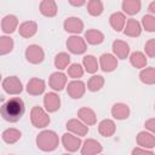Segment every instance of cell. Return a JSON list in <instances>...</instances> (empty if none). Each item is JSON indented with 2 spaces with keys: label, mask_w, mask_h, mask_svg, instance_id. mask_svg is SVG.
<instances>
[{
  "label": "cell",
  "mask_w": 155,
  "mask_h": 155,
  "mask_svg": "<svg viewBox=\"0 0 155 155\" xmlns=\"http://www.w3.org/2000/svg\"><path fill=\"white\" fill-rule=\"evenodd\" d=\"M63 155H70V154H63Z\"/></svg>",
  "instance_id": "7bdbcfd3"
},
{
  "label": "cell",
  "mask_w": 155,
  "mask_h": 155,
  "mask_svg": "<svg viewBox=\"0 0 155 155\" xmlns=\"http://www.w3.org/2000/svg\"><path fill=\"white\" fill-rule=\"evenodd\" d=\"M40 12L46 17H53L57 13V4L53 0H44L40 4Z\"/></svg>",
  "instance_id": "d6986e66"
},
{
  "label": "cell",
  "mask_w": 155,
  "mask_h": 155,
  "mask_svg": "<svg viewBox=\"0 0 155 155\" xmlns=\"http://www.w3.org/2000/svg\"><path fill=\"white\" fill-rule=\"evenodd\" d=\"M2 87H4V90L8 94H18L23 90L22 82L19 81V79L17 76H8V78H6L4 80V82H2Z\"/></svg>",
  "instance_id": "5b68a950"
},
{
  "label": "cell",
  "mask_w": 155,
  "mask_h": 155,
  "mask_svg": "<svg viewBox=\"0 0 155 155\" xmlns=\"http://www.w3.org/2000/svg\"><path fill=\"white\" fill-rule=\"evenodd\" d=\"M17 25H18V19L16 16L13 15H7L2 18V22H1V28L5 33L7 34H11L13 33L16 29H17Z\"/></svg>",
  "instance_id": "2e32d148"
},
{
  "label": "cell",
  "mask_w": 155,
  "mask_h": 155,
  "mask_svg": "<svg viewBox=\"0 0 155 155\" xmlns=\"http://www.w3.org/2000/svg\"><path fill=\"white\" fill-rule=\"evenodd\" d=\"M45 91V81L38 78H33L31 80H29V82L27 84V92L31 96H38L41 94Z\"/></svg>",
  "instance_id": "30bf717a"
},
{
  "label": "cell",
  "mask_w": 155,
  "mask_h": 155,
  "mask_svg": "<svg viewBox=\"0 0 155 155\" xmlns=\"http://www.w3.org/2000/svg\"><path fill=\"white\" fill-rule=\"evenodd\" d=\"M59 143L58 136L53 131H42L36 137V145L44 151H52Z\"/></svg>",
  "instance_id": "7a4b0ae2"
},
{
  "label": "cell",
  "mask_w": 155,
  "mask_h": 155,
  "mask_svg": "<svg viewBox=\"0 0 155 155\" xmlns=\"http://www.w3.org/2000/svg\"><path fill=\"white\" fill-rule=\"evenodd\" d=\"M64 29L69 33H74V34H78V33H81L82 29H84V23L80 18L78 17H69L65 19L64 22Z\"/></svg>",
  "instance_id": "7c38bea8"
},
{
  "label": "cell",
  "mask_w": 155,
  "mask_h": 155,
  "mask_svg": "<svg viewBox=\"0 0 155 155\" xmlns=\"http://www.w3.org/2000/svg\"><path fill=\"white\" fill-rule=\"evenodd\" d=\"M145 126L150 130V131H154V119H150L149 121L145 122Z\"/></svg>",
  "instance_id": "ab89813d"
},
{
  "label": "cell",
  "mask_w": 155,
  "mask_h": 155,
  "mask_svg": "<svg viewBox=\"0 0 155 155\" xmlns=\"http://www.w3.org/2000/svg\"><path fill=\"white\" fill-rule=\"evenodd\" d=\"M145 52L148 53L149 57H154V54H155V41H154V39L149 40L145 44Z\"/></svg>",
  "instance_id": "74e56055"
},
{
  "label": "cell",
  "mask_w": 155,
  "mask_h": 155,
  "mask_svg": "<svg viewBox=\"0 0 155 155\" xmlns=\"http://www.w3.org/2000/svg\"><path fill=\"white\" fill-rule=\"evenodd\" d=\"M111 115L117 120L127 119L130 115V108L125 103H116L111 108Z\"/></svg>",
  "instance_id": "9a60e30c"
},
{
  "label": "cell",
  "mask_w": 155,
  "mask_h": 155,
  "mask_svg": "<svg viewBox=\"0 0 155 155\" xmlns=\"http://www.w3.org/2000/svg\"><path fill=\"white\" fill-rule=\"evenodd\" d=\"M132 155H154V153L147 151V150L140 149V148H134V149L132 150Z\"/></svg>",
  "instance_id": "f35d334b"
},
{
  "label": "cell",
  "mask_w": 155,
  "mask_h": 155,
  "mask_svg": "<svg viewBox=\"0 0 155 155\" xmlns=\"http://www.w3.org/2000/svg\"><path fill=\"white\" fill-rule=\"evenodd\" d=\"M102 151V145L99 142L94 139H87L85 140L82 148H81V154L82 155H97Z\"/></svg>",
  "instance_id": "8fae6325"
},
{
  "label": "cell",
  "mask_w": 155,
  "mask_h": 155,
  "mask_svg": "<svg viewBox=\"0 0 155 155\" xmlns=\"http://www.w3.org/2000/svg\"><path fill=\"white\" fill-rule=\"evenodd\" d=\"M67 91H68V94L71 97V98H81L86 91V86L82 81L80 80H74L68 84V87H67Z\"/></svg>",
  "instance_id": "52a82bcc"
},
{
  "label": "cell",
  "mask_w": 155,
  "mask_h": 155,
  "mask_svg": "<svg viewBox=\"0 0 155 155\" xmlns=\"http://www.w3.org/2000/svg\"><path fill=\"white\" fill-rule=\"evenodd\" d=\"M68 75L73 79H78V78H81L84 75V69L80 64L78 63H74L71 64L69 68H68Z\"/></svg>",
  "instance_id": "d590c367"
},
{
  "label": "cell",
  "mask_w": 155,
  "mask_h": 155,
  "mask_svg": "<svg viewBox=\"0 0 155 155\" xmlns=\"http://www.w3.org/2000/svg\"><path fill=\"white\" fill-rule=\"evenodd\" d=\"M142 23H143V27H144L148 31H154V30H155V18H154L153 16H150V15L143 16Z\"/></svg>",
  "instance_id": "8d00e7d4"
},
{
  "label": "cell",
  "mask_w": 155,
  "mask_h": 155,
  "mask_svg": "<svg viewBox=\"0 0 155 155\" xmlns=\"http://www.w3.org/2000/svg\"><path fill=\"white\" fill-rule=\"evenodd\" d=\"M82 63H84V67H85V69H86L87 73L93 74V73H96L97 69H98V62H97L96 57H93V56H91V54L85 56Z\"/></svg>",
  "instance_id": "f1b7e54d"
},
{
  "label": "cell",
  "mask_w": 155,
  "mask_h": 155,
  "mask_svg": "<svg viewBox=\"0 0 155 155\" xmlns=\"http://www.w3.org/2000/svg\"><path fill=\"white\" fill-rule=\"evenodd\" d=\"M70 2V5H73V6H82V5H85L86 2L85 1H69Z\"/></svg>",
  "instance_id": "60d3db41"
},
{
  "label": "cell",
  "mask_w": 155,
  "mask_h": 155,
  "mask_svg": "<svg viewBox=\"0 0 155 155\" xmlns=\"http://www.w3.org/2000/svg\"><path fill=\"white\" fill-rule=\"evenodd\" d=\"M25 57L27 59L33 63V64H38V63H41L44 61V57H45V53L42 51V48L38 45H30L27 51H25Z\"/></svg>",
  "instance_id": "8992f818"
},
{
  "label": "cell",
  "mask_w": 155,
  "mask_h": 155,
  "mask_svg": "<svg viewBox=\"0 0 155 155\" xmlns=\"http://www.w3.org/2000/svg\"><path fill=\"white\" fill-rule=\"evenodd\" d=\"M140 31H142L140 24H139L136 19L131 18V19L127 21L126 28H125V30H124V33H125L126 35H128V36H139V35H140Z\"/></svg>",
  "instance_id": "cb8c5ba5"
},
{
  "label": "cell",
  "mask_w": 155,
  "mask_h": 155,
  "mask_svg": "<svg viewBox=\"0 0 155 155\" xmlns=\"http://www.w3.org/2000/svg\"><path fill=\"white\" fill-rule=\"evenodd\" d=\"M110 25L116 30L120 31L121 29H124V25L126 23V17L124 16V13L121 12H115L110 16Z\"/></svg>",
  "instance_id": "d4e9b609"
},
{
  "label": "cell",
  "mask_w": 155,
  "mask_h": 155,
  "mask_svg": "<svg viewBox=\"0 0 155 155\" xmlns=\"http://www.w3.org/2000/svg\"><path fill=\"white\" fill-rule=\"evenodd\" d=\"M137 143L144 148H153L155 145V137L153 136V133L139 132L137 136Z\"/></svg>",
  "instance_id": "603a6c76"
},
{
  "label": "cell",
  "mask_w": 155,
  "mask_h": 155,
  "mask_svg": "<svg viewBox=\"0 0 155 155\" xmlns=\"http://www.w3.org/2000/svg\"><path fill=\"white\" fill-rule=\"evenodd\" d=\"M67 47L71 53L75 54H81L86 51V42L82 38L73 35L70 38H68L67 40Z\"/></svg>",
  "instance_id": "277c9868"
},
{
  "label": "cell",
  "mask_w": 155,
  "mask_h": 155,
  "mask_svg": "<svg viewBox=\"0 0 155 155\" xmlns=\"http://www.w3.org/2000/svg\"><path fill=\"white\" fill-rule=\"evenodd\" d=\"M67 128H68L70 132H73V133H75V134H78V136H85V134L88 132V127H87L84 122L79 121L78 119H71V120H69V121L67 122Z\"/></svg>",
  "instance_id": "4fadbf2b"
},
{
  "label": "cell",
  "mask_w": 155,
  "mask_h": 155,
  "mask_svg": "<svg viewBox=\"0 0 155 155\" xmlns=\"http://www.w3.org/2000/svg\"><path fill=\"white\" fill-rule=\"evenodd\" d=\"M139 78L144 84L153 85L155 82V69L153 67H149V68L142 70L139 74Z\"/></svg>",
  "instance_id": "4dcf8cb0"
},
{
  "label": "cell",
  "mask_w": 155,
  "mask_h": 155,
  "mask_svg": "<svg viewBox=\"0 0 155 155\" xmlns=\"http://www.w3.org/2000/svg\"><path fill=\"white\" fill-rule=\"evenodd\" d=\"M149 11H150V12H155V1H153V2L149 5Z\"/></svg>",
  "instance_id": "b9f144b4"
},
{
  "label": "cell",
  "mask_w": 155,
  "mask_h": 155,
  "mask_svg": "<svg viewBox=\"0 0 155 155\" xmlns=\"http://www.w3.org/2000/svg\"><path fill=\"white\" fill-rule=\"evenodd\" d=\"M101 67L104 71H113L117 67V59L110 53H104L101 56Z\"/></svg>",
  "instance_id": "e0dca14e"
},
{
  "label": "cell",
  "mask_w": 155,
  "mask_h": 155,
  "mask_svg": "<svg viewBox=\"0 0 155 155\" xmlns=\"http://www.w3.org/2000/svg\"><path fill=\"white\" fill-rule=\"evenodd\" d=\"M18 30H19V34H21L23 38H30V36H33V35L36 33L38 25H36L35 22L29 21V22L22 23V24L19 25V29H18Z\"/></svg>",
  "instance_id": "7402d4cb"
},
{
  "label": "cell",
  "mask_w": 155,
  "mask_h": 155,
  "mask_svg": "<svg viewBox=\"0 0 155 155\" xmlns=\"http://www.w3.org/2000/svg\"><path fill=\"white\" fill-rule=\"evenodd\" d=\"M98 132L102 136H104V137L113 136L114 132H115V124H114V121H111L109 119H105V120L101 121L99 125H98Z\"/></svg>",
  "instance_id": "44dd1931"
},
{
  "label": "cell",
  "mask_w": 155,
  "mask_h": 155,
  "mask_svg": "<svg viewBox=\"0 0 155 155\" xmlns=\"http://www.w3.org/2000/svg\"><path fill=\"white\" fill-rule=\"evenodd\" d=\"M103 85H104L103 76H101V75H93L88 80V82H87V88L90 91H92V92H96V91H99L103 87Z\"/></svg>",
  "instance_id": "f546056e"
},
{
  "label": "cell",
  "mask_w": 155,
  "mask_h": 155,
  "mask_svg": "<svg viewBox=\"0 0 155 155\" xmlns=\"http://www.w3.org/2000/svg\"><path fill=\"white\" fill-rule=\"evenodd\" d=\"M44 105L48 113H53V111L58 110L59 105H61V99H59L58 94H56L54 92L46 93L44 97Z\"/></svg>",
  "instance_id": "ba28073f"
},
{
  "label": "cell",
  "mask_w": 155,
  "mask_h": 155,
  "mask_svg": "<svg viewBox=\"0 0 155 155\" xmlns=\"http://www.w3.org/2000/svg\"><path fill=\"white\" fill-rule=\"evenodd\" d=\"M62 143L68 151H76L81 145V139L70 133H64L62 137Z\"/></svg>",
  "instance_id": "9c48e42d"
},
{
  "label": "cell",
  "mask_w": 155,
  "mask_h": 155,
  "mask_svg": "<svg viewBox=\"0 0 155 155\" xmlns=\"http://www.w3.org/2000/svg\"><path fill=\"white\" fill-rule=\"evenodd\" d=\"M113 51H114V53H115L119 58L125 59V58L128 56L130 47H128V45H127L125 41L116 40V41L113 42Z\"/></svg>",
  "instance_id": "ffe728a7"
},
{
  "label": "cell",
  "mask_w": 155,
  "mask_h": 155,
  "mask_svg": "<svg viewBox=\"0 0 155 155\" xmlns=\"http://www.w3.org/2000/svg\"><path fill=\"white\" fill-rule=\"evenodd\" d=\"M85 38L87 40V42H90L91 45H98L104 40V35L96 29H90L85 33Z\"/></svg>",
  "instance_id": "484cf974"
},
{
  "label": "cell",
  "mask_w": 155,
  "mask_h": 155,
  "mask_svg": "<svg viewBox=\"0 0 155 155\" xmlns=\"http://www.w3.org/2000/svg\"><path fill=\"white\" fill-rule=\"evenodd\" d=\"M69 63H70V56L68 53H65V52L58 53L56 56V58H54V65H56V68H58L61 70L65 69Z\"/></svg>",
  "instance_id": "1f68e13d"
},
{
  "label": "cell",
  "mask_w": 155,
  "mask_h": 155,
  "mask_svg": "<svg viewBox=\"0 0 155 155\" xmlns=\"http://www.w3.org/2000/svg\"><path fill=\"white\" fill-rule=\"evenodd\" d=\"M25 111L24 102L19 97H13L6 101L0 107V114L4 117V120L8 122H16L18 121Z\"/></svg>",
  "instance_id": "6da1fadb"
},
{
  "label": "cell",
  "mask_w": 155,
  "mask_h": 155,
  "mask_svg": "<svg viewBox=\"0 0 155 155\" xmlns=\"http://www.w3.org/2000/svg\"><path fill=\"white\" fill-rule=\"evenodd\" d=\"M50 86L56 90V91H62L67 84V76L65 74L63 73H53L51 76H50V81H48Z\"/></svg>",
  "instance_id": "5bb4252c"
},
{
  "label": "cell",
  "mask_w": 155,
  "mask_h": 155,
  "mask_svg": "<svg viewBox=\"0 0 155 155\" xmlns=\"http://www.w3.org/2000/svg\"><path fill=\"white\" fill-rule=\"evenodd\" d=\"M13 48V40L10 36H0V54H6Z\"/></svg>",
  "instance_id": "e575fe53"
},
{
  "label": "cell",
  "mask_w": 155,
  "mask_h": 155,
  "mask_svg": "<svg viewBox=\"0 0 155 155\" xmlns=\"http://www.w3.org/2000/svg\"><path fill=\"white\" fill-rule=\"evenodd\" d=\"M122 10L128 15H134L140 10V1H138V0H125L122 2Z\"/></svg>",
  "instance_id": "4316f807"
},
{
  "label": "cell",
  "mask_w": 155,
  "mask_h": 155,
  "mask_svg": "<svg viewBox=\"0 0 155 155\" xmlns=\"http://www.w3.org/2000/svg\"><path fill=\"white\" fill-rule=\"evenodd\" d=\"M88 13L92 16H99L103 12V4L99 0H91L87 2Z\"/></svg>",
  "instance_id": "836d02e7"
},
{
  "label": "cell",
  "mask_w": 155,
  "mask_h": 155,
  "mask_svg": "<svg viewBox=\"0 0 155 155\" xmlns=\"http://www.w3.org/2000/svg\"><path fill=\"white\" fill-rule=\"evenodd\" d=\"M131 64L136 68H144L147 64V58L142 52H133L131 54Z\"/></svg>",
  "instance_id": "d6a6232c"
},
{
  "label": "cell",
  "mask_w": 155,
  "mask_h": 155,
  "mask_svg": "<svg viewBox=\"0 0 155 155\" xmlns=\"http://www.w3.org/2000/svg\"><path fill=\"white\" fill-rule=\"evenodd\" d=\"M78 116L80 117V120L85 124V125H94L97 121V116L94 114V111L90 108H81L78 111Z\"/></svg>",
  "instance_id": "ac0fdd59"
},
{
  "label": "cell",
  "mask_w": 155,
  "mask_h": 155,
  "mask_svg": "<svg viewBox=\"0 0 155 155\" xmlns=\"http://www.w3.org/2000/svg\"><path fill=\"white\" fill-rule=\"evenodd\" d=\"M30 120H31V124L38 127V128H42V127H46L48 124H50V116L45 113V110L40 107H34L31 109V113H30Z\"/></svg>",
  "instance_id": "3957f363"
},
{
  "label": "cell",
  "mask_w": 155,
  "mask_h": 155,
  "mask_svg": "<svg viewBox=\"0 0 155 155\" xmlns=\"http://www.w3.org/2000/svg\"><path fill=\"white\" fill-rule=\"evenodd\" d=\"M0 79H1V74H0Z\"/></svg>",
  "instance_id": "ee69618b"
},
{
  "label": "cell",
  "mask_w": 155,
  "mask_h": 155,
  "mask_svg": "<svg viewBox=\"0 0 155 155\" xmlns=\"http://www.w3.org/2000/svg\"><path fill=\"white\" fill-rule=\"evenodd\" d=\"M19 138H21V132L16 128H7L6 131L2 132V139L8 144L17 142Z\"/></svg>",
  "instance_id": "83f0119b"
}]
</instances>
